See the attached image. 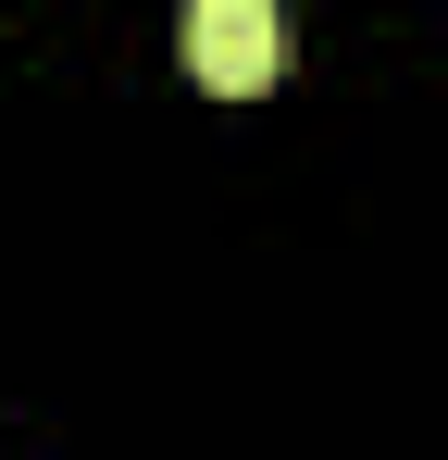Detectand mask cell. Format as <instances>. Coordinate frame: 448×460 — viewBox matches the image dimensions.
Segmentation results:
<instances>
[{
	"label": "cell",
	"instance_id": "obj_1",
	"mask_svg": "<svg viewBox=\"0 0 448 460\" xmlns=\"http://www.w3.org/2000/svg\"><path fill=\"white\" fill-rule=\"evenodd\" d=\"M175 50H187V75H200V87L237 100V87H262L274 63H287V25H274V0H200Z\"/></svg>",
	"mask_w": 448,
	"mask_h": 460
}]
</instances>
